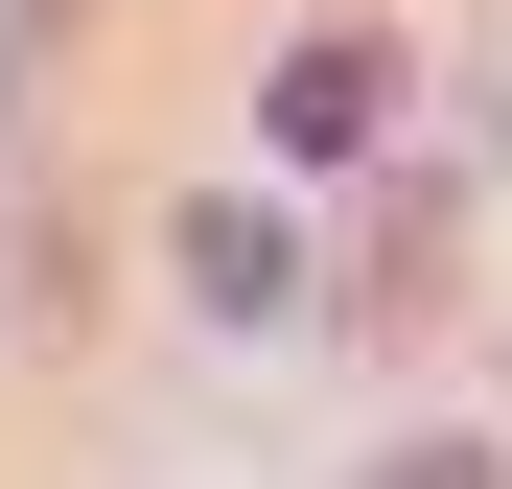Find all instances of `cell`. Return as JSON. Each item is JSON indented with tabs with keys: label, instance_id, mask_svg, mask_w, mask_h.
<instances>
[{
	"label": "cell",
	"instance_id": "obj_1",
	"mask_svg": "<svg viewBox=\"0 0 512 489\" xmlns=\"http://www.w3.org/2000/svg\"><path fill=\"white\" fill-rule=\"evenodd\" d=\"M280 280H303V257H280V210H233V187H210V210H187V303H233V326H256Z\"/></svg>",
	"mask_w": 512,
	"mask_h": 489
},
{
	"label": "cell",
	"instance_id": "obj_2",
	"mask_svg": "<svg viewBox=\"0 0 512 489\" xmlns=\"http://www.w3.org/2000/svg\"><path fill=\"white\" fill-rule=\"evenodd\" d=\"M373 94H396L373 47H303V70H280V140H373Z\"/></svg>",
	"mask_w": 512,
	"mask_h": 489
},
{
	"label": "cell",
	"instance_id": "obj_3",
	"mask_svg": "<svg viewBox=\"0 0 512 489\" xmlns=\"http://www.w3.org/2000/svg\"><path fill=\"white\" fill-rule=\"evenodd\" d=\"M373 489H489V443H396V466H373Z\"/></svg>",
	"mask_w": 512,
	"mask_h": 489
},
{
	"label": "cell",
	"instance_id": "obj_4",
	"mask_svg": "<svg viewBox=\"0 0 512 489\" xmlns=\"http://www.w3.org/2000/svg\"><path fill=\"white\" fill-rule=\"evenodd\" d=\"M0 187H24V163H0ZM0 303H24V257H0Z\"/></svg>",
	"mask_w": 512,
	"mask_h": 489
}]
</instances>
